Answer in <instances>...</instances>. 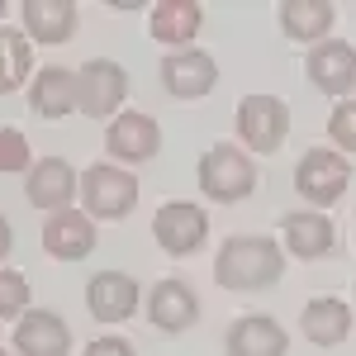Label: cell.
<instances>
[{
    "instance_id": "6da1fadb",
    "label": "cell",
    "mask_w": 356,
    "mask_h": 356,
    "mask_svg": "<svg viewBox=\"0 0 356 356\" xmlns=\"http://www.w3.org/2000/svg\"><path fill=\"white\" fill-rule=\"evenodd\" d=\"M280 275H285V252L275 238H228L214 257V280L233 295L271 290Z\"/></svg>"
},
{
    "instance_id": "7a4b0ae2",
    "label": "cell",
    "mask_w": 356,
    "mask_h": 356,
    "mask_svg": "<svg viewBox=\"0 0 356 356\" xmlns=\"http://www.w3.org/2000/svg\"><path fill=\"white\" fill-rule=\"evenodd\" d=\"M200 191L214 204H238V200H247L257 191V162L238 143H214L200 157Z\"/></svg>"
},
{
    "instance_id": "3957f363",
    "label": "cell",
    "mask_w": 356,
    "mask_h": 356,
    "mask_svg": "<svg viewBox=\"0 0 356 356\" xmlns=\"http://www.w3.org/2000/svg\"><path fill=\"white\" fill-rule=\"evenodd\" d=\"M138 176L134 171H124V166H110V162H100V166H86V176H81V200L86 204V214L90 219H129L134 214V204H138Z\"/></svg>"
},
{
    "instance_id": "277c9868",
    "label": "cell",
    "mask_w": 356,
    "mask_h": 356,
    "mask_svg": "<svg viewBox=\"0 0 356 356\" xmlns=\"http://www.w3.org/2000/svg\"><path fill=\"white\" fill-rule=\"evenodd\" d=\"M352 186V162L337 152V147H309L300 162H295V191L314 204V209H328L337 204Z\"/></svg>"
},
{
    "instance_id": "5b68a950",
    "label": "cell",
    "mask_w": 356,
    "mask_h": 356,
    "mask_svg": "<svg viewBox=\"0 0 356 356\" xmlns=\"http://www.w3.org/2000/svg\"><path fill=\"white\" fill-rule=\"evenodd\" d=\"M124 95H129V72L119 62H110V57H90L81 72H76V110L86 119H110V114H119Z\"/></svg>"
},
{
    "instance_id": "8992f818",
    "label": "cell",
    "mask_w": 356,
    "mask_h": 356,
    "mask_svg": "<svg viewBox=\"0 0 356 356\" xmlns=\"http://www.w3.org/2000/svg\"><path fill=\"white\" fill-rule=\"evenodd\" d=\"M238 134L247 152H275L290 138V105L280 95H243L238 100Z\"/></svg>"
},
{
    "instance_id": "52a82bcc",
    "label": "cell",
    "mask_w": 356,
    "mask_h": 356,
    "mask_svg": "<svg viewBox=\"0 0 356 356\" xmlns=\"http://www.w3.org/2000/svg\"><path fill=\"white\" fill-rule=\"evenodd\" d=\"M105 152H110V157H119L124 166L152 162V157L162 152V124H157L152 114H143V110L114 114L110 129H105Z\"/></svg>"
},
{
    "instance_id": "ba28073f",
    "label": "cell",
    "mask_w": 356,
    "mask_h": 356,
    "mask_svg": "<svg viewBox=\"0 0 356 356\" xmlns=\"http://www.w3.org/2000/svg\"><path fill=\"white\" fill-rule=\"evenodd\" d=\"M204 233H209V219H204V209L191 204V200H171V204H162L152 214V238H157V247H162L166 257H191V252H200Z\"/></svg>"
},
{
    "instance_id": "9c48e42d",
    "label": "cell",
    "mask_w": 356,
    "mask_h": 356,
    "mask_svg": "<svg viewBox=\"0 0 356 356\" xmlns=\"http://www.w3.org/2000/svg\"><path fill=\"white\" fill-rule=\"evenodd\" d=\"M24 195H29V204H33V209L57 214V209H67V204L81 195V176L72 171V162H67V157H43V162L29 166Z\"/></svg>"
},
{
    "instance_id": "30bf717a",
    "label": "cell",
    "mask_w": 356,
    "mask_h": 356,
    "mask_svg": "<svg viewBox=\"0 0 356 356\" xmlns=\"http://www.w3.org/2000/svg\"><path fill=\"white\" fill-rule=\"evenodd\" d=\"M304 72H309V81L318 86L323 95L352 100V86H356V48H352V43H337V38H323L318 48H309Z\"/></svg>"
},
{
    "instance_id": "8fae6325",
    "label": "cell",
    "mask_w": 356,
    "mask_h": 356,
    "mask_svg": "<svg viewBox=\"0 0 356 356\" xmlns=\"http://www.w3.org/2000/svg\"><path fill=\"white\" fill-rule=\"evenodd\" d=\"M100 243V233H95V219L81 214V209H57L43 219V252L53 257V261H81L90 257Z\"/></svg>"
},
{
    "instance_id": "7c38bea8",
    "label": "cell",
    "mask_w": 356,
    "mask_h": 356,
    "mask_svg": "<svg viewBox=\"0 0 356 356\" xmlns=\"http://www.w3.org/2000/svg\"><path fill=\"white\" fill-rule=\"evenodd\" d=\"M162 86L166 95L176 100H200L219 86V62L200 48H186V53H166L162 57Z\"/></svg>"
},
{
    "instance_id": "4fadbf2b",
    "label": "cell",
    "mask_w": 356,
    "mask_h": 356,
    "mask_svg": "<svg viewBox=\"0 0 356 356\" xmlns=\"http://www.w3.org/2000/svg\"><path fill=\"white\" fill-rule=\"evenodd\" d=\"M280 238H285V252L300 257V261H318V257L337 252V228L318 209H290L280 219Z\"/></svg>"
},
{
    "instance_id": "5bb4252c",
    "label": "cell",
    "mask_w": 356,
    "mask_h": 356,
    "mask_svg": "<svg viewBox=\"0 0 356 356\" xmlns=\"http://www.w3.org/2000/svg\"><path fill=\"white\" fill-rule=\"evenodd\" d=\"M138 300H143V290H138V280L129 271H100V275H90V285H86V304H90V314L100 323L134 318Z\"/></svg>"
},
{
    "instance_id": "9a60e30c",
    "label": "cell",
    "mask_w": 356,
    "mask_h": 356,
    "mask_svg": "<svg viewBox=\"0 0 356 356\" xmlns=\"http://www.w3.org/2000/svg\"><path fill=\"white\" fill-rule=\"evenodd\" d=\"M15 352L19 356H72V328L53 309H29L15 323Z\"/></svg>"
},
{
    "instance_id": "2e32d148",
    "label": "cell",
    "mask_w": 356,
    "mask_h": 356,
    "mask_svg": "<svg viewBox=\"0 0 356 356\" xmlns=\"http://www.w3.org/2000/svg\"><path fill=\"white\" fill-rule=\"evenodd\" d=\"M200 318V300L186 280H162L147 290V323L157 332H186Z\"/></svg>"
},
{
    "instance_id": "e0dca14e",
    "label": "cell",
    "mask_w": 356,
    "mask_h": 356,
    "mask_svg": "<svg viewBox=\"0 0 356 356\" xmlns=\"http://www.w3.org/2000/svg\"><path fill=\"white\" fill-rule=\"evenodd\" d=\"M223 352L228 356H285L290 342H285V328L266 318V314H247L238 323H228L223 332Z\"/></svg>"
},
{
    "instance_id": "ac0fdd59",
    "label": "cell",
    "mask_w": 356,
    "mask_h": 356,
    "mask_svg": "<svg viewBox=\"0 0 356 356\" xmlns=\"http://www.w3.org/2000/svg\"><path fill=\"white\" fill-rule=\"evenodd\" d=\"M24 33L29 43H67L76 33V5L72 0H24Z\"/></svg>"
},
{
    "instance_id": "d6986e66",
    "label": "cell",
    "mask_w": 356,
    "mask_h": 356,
    "mask_svg": "<svg viewBox=\"0 0 356 356\" xmlns=\"http://www.w3.org/2000/svg\"><path fill=\"white\" fill-rule=\"evenodd\" d=\"M200 24H204V10H200L195 0H166V5H152V19H147L152 38L166 43V48H176V53H186V48L195 43Z\"/></svg>"
},
{
    "instance_id": "ffe728a7",
    "label": "cell",
    "mask_w": 356,
    "mask_h": 356,
    "mask_svg": "<svg viewBox=\"0 0 356 356\" xmlns=\"http://www.w3.org/2000/svg\"><path fill=\"white\" fill-rule=\"evenodd\" d=\"M29 105L38 119H67L76 110V72L67 67H43L38 81H29Z\"/></svg>"
},
{
    "instance_id": "44dd1931",
    "label": "cell",
    "mask_w": 356,
    "mask_h": 356,
    "mask_svg": "<svg viewBox=\"0 0 356 356\" xmlns=\"http://www.w3.org/2000/svg\"><path fill=\"white\" fill-rule=\"evenodd\" d=\"M347 332H352V309L337 295H323V300L304 304V337L314 347H342Z\"/></svg>"
},
{
    "instance_id": "7402d4cb",
    "label": "cell",
    "mask_w": 356,
    "mask_h": 356,
    "mask_svg": "<svg viewBox=\"0 0 356 356\" xmlns=\"http://www.w3.org/2000/svg\"><path fill=\"white\" fill-rule=\"evenodd\" d=\"M332 19H337V10L323 5V0H290V5H280V33L285 38H295V43H323L328 38Z\"/></svg>"
},
{
    "instance_id": "603a6c76",
    "label": "cell",
    "mask_w": 356,
    "mask_h": 356,
    "mask_svg": "<svg viewBox=\"0 0 356 356\" xmlns=\"http://www.w3.org/2000/svg\"><path fill=\"white\" fill-rule=\"evenodd\" d=\"M33 67V43L24 29L0 24V95H15Z\"/></svg>"
},
{
    "instance_id": "cb8c5ba5",
    "label": "cell",
    "mask_w": 356,
    "mask_h": 356,
    "mask_svg": "<svg viewBox=\"0 0 356 356\" xmlns=\"http://www.w3.org/2000/svg\"><path fill=\"white\" fill-rule=\"evenodd\" d=\"M24 314H29L24 271H5V266H0V323H19Z\"/></svg>"
},
{
    "instance_id": "d4e9b609",
    "label": "cell",
    "mask_w": 356,
    "mask_h": 356,
    "mask_svg": "<svg viewBox=\"0 0 356 356\" xmlns=\"http://www.w3.org/2000/svg\"><path fill=\"white\" fill-rule=\"evenodd\" d=\"M328 138L342 157H356V100H337L328 114Z\"/></svg>"
},
{
    "instance_id": "484cf974",
    "label": "cell",
    "mask_w": 356,
    "mask_h": 356,
    "mask_svg": "<svg viewBox=\"0 0 356 356\" xmlns=\"http://www.w3.org/2000/svg\"><path fill=\"white\" fill-rule=\"evenodd\" d=\"M29 166H33V157H29V138L19 134V129H5V124H0V171H5V176L24 171L29 176Z\"/></svg>"
},
{
    "instance_id": "4316f807",
    "label": "cell",
    "mask_w": 356,
    "mask_h": 356,
    "mask_svg": "<svg viewBox=\"0 0 356 356\" xmlns=\"http://www.w3.org/2000/svg\"><path fill=\"white\" fill-rule=\"evenodd\" d=\"M86 356H138V352H134V342H124V337H95L86 347Z\"/></svg>"
},
{
    "instance_id": "83f0119b",
    "label": "cell",
    "mask_w": 356,
    "mask_h": 356,
    "mask_svg": "<svg viewBox=\"0 0 356 356\" xmlns=\"http://www.w3.org/2000/svg\"><path fill=\"white\" fill-rule=\"evenodd\" d=\"M10 247H15V228H10V219L0 214V266H5V257H10Z\"/></svg>"
},
{
    "instance_id": "f1b7e54d",
    "label": "cell",
    "mask_w": 356,
    "mask_h": 356,
    "mask_svg": "<svg viewBox=\"0 0 356 356\" xmlns=\"http://www.w3.org/2000/svg\"><path fill=\"white\" fill-rule=\"evenodd\" d=\"M0 19H5V0H0Z\"/></svg>"
},
{
    "instance_id": "f546056e",
    "label": "cell",
    "mask_w": 356,
    "mask_h": 356,
    "mask_svg": "<svg viewBox=\"0 0 356 356\" xmlns=\"http://www.w3.org/2000/svg\"><path fill=\"white\" fill-rule=\"evenodd\" d=\"M0 356H10V352H5V347H0Z\"/></svg>"
}]
</instances>
